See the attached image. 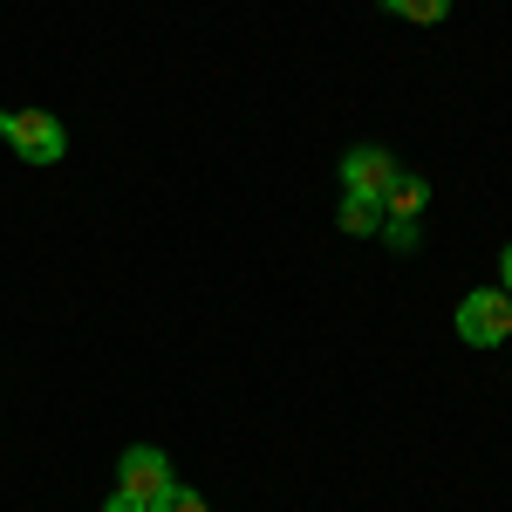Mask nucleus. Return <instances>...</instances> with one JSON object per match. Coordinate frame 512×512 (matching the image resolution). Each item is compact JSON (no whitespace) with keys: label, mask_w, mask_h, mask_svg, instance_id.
<instances>
[{"label":"nucleus","mask_w":512,"mask_h":512,"mask_svg":"<svg viewBox=\"0 0 512 512\" xmlns=\"http://www.w3.org/2000/svg\"><path fill=\"white\" fill-rule=\"evenodd\" d=\"M451 321H458V342H465V349H499V342H512V294L472 287Z\"/></svg>","instance_id":"f257e3e1"},{"label":"nucleus","mask_w":512,"mask_h":512,"mask_svg":"<svg viewBox=\"0 0 512 512\" xmlns=\"http://www.w3.org/2000/svg\"><path fill=\"white\" fill-rule=\"evenodd\" d=\"M7 151L21 164H62L69 158V130H62V117L55 110H41V103H28V110H14V137H7Z\"/></svg>","instance_id":"f03ea898"},{"label":"nucleus","mask_w":512,"mask_h":512,"mask_svg":"<svg viewBox=\"0 0 512 512\" xmlns=\"http://www.w3.org/2000/svg\"><path fill=\"white\" fill-rule=\"evenodd\" d=\"M396 151H383V144H349L342 151V192L349 198H369V205H383L390 198V185H396Z\"/></svg>","instance_id":"7ed1b4c3"},{"label":"nucleus","mask_w":512,"mask_h":512,"mask_svg":"<svg viewBox=\"0 0 512 512\" xmlns=\"http://www.w3.org/2000/svg\"><path fill=\"white\" fill-rule=\"evenodd\" d=\"M171 478H178V472H171V458H164L158 444H130V451L117 458V485L144 492V499H151V492H164Z\"/></svg>","instance_id":"20e7f679"},{"label":"nucleus","mask_w":512,"mask_h":512,"mask_svg":"<svg viewBox=\"0 0 512 512\" xmlns=\"http://www.w3.org/2000/svg\"><path fill=\"white\" fill-rule=\"evenodd\" d=\"M431 205V178H417V171H396L390 198H383V219H417Z\"/></svg>","instance_id":"39448f33"},{"label":"nucleus","mask_w":512,"mask_h":512,"mask_svg":"<svg viewBox=\"0 0 512 512\" xmlns=\"http://www.w3.org/2000/svg\"><path fill=\"white\" fill-rule=\"evenodd\" d=\"M335 226H342L349 239L383 233V205H369V198H349V192H342V205H335Z\"/></svg>","instance_id":"423d86ee"},{"label":"nucleus","mask_w":512,"mask_h":512,"mask_svg":"<svg viewBox=\"0 0 512 512\" xmlns=\"http://www.w3.org/2000/svg\"><path fill=\"white\" fill-rule=\"evenodd\" d=\"M383 14L410 21V28H437V21L451 14V0H383Z\"/></svg>","instance_id":"0eeeda50"},{"label":"nucleus","mask_w":512,"mask_h":512,"mask_svg":"<svg viewBox=\"0 0 512 512\" xmlns=\"http://www.w3.org/2000/svg\"><path fill=\"white\" fill-rule=\"evenodd\" d=\"M151 512H212V506H205V492H192L185 478H171L164 492H151Z\"/></svg>","instance_id":"6e6552de"},{"label":"nucleus","mask_w":512,"mask_h":512,"mask_svg":"<svg viewBox=\"0 0 512 512\" xmlns=\"http://www.w3.org/2000/svg\"><path fill=\"white\" fill-rule=\"evenodd\" d=\"M383 246H390V253H417V246H424L417 219H383Z\"/></svg>","instance_id":"1a4fd4ad"},{"label":"nucleus","mask_w":512,"mask_h":512,"mask_svg":"<svg viewBox=\"0 0 512 512\" xmlns=\"http://www.w3.org/2000/svg\"><path fill=\"white\" fill-rule=\"evenodd\" d=\"M103 512H151V499H144V492H130V485H110Z\"/></svg>","instance_id":"9d476101"},{"label":"nucleus","mask_w":512,"mask_h":512,"mask_svg":"<svg viewBox=\"0 0 512 512\" xmlns=\"http://www.w3.org/2000/svg\"><path fill=\"white\" fill-rule=\"evenodd\" d=\"M499 294H512V239L499 246Z\"/></svg>","instance_id":"9b49d317"},{"label":"nucleus","mask_w":512,"mask_h":512,"mask_svg":"<svg viewBox=\"0 0 512 512\" xmlns=\"http://www.w3.org/2000/svg\"><path fill=\"white\" fill-rule=\"evenodd\" d=\"M7 137H14V110H0V144H7Z\"/></svg>","instance_id":"f8f14e48"}]
</instances>
